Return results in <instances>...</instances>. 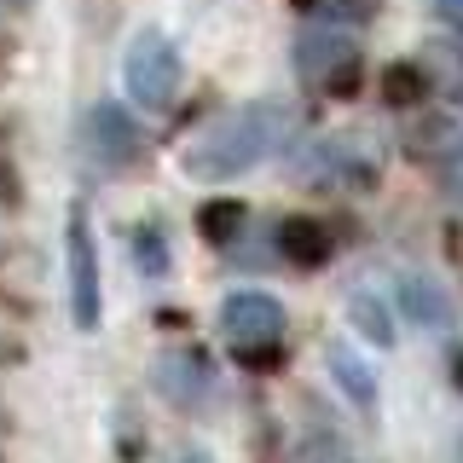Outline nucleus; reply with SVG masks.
Here are the masks:
<instances>
[{
    "label": "nucleus",
    "mask_w": 463,
    "mask_h": 463,
    "mask_svg": "<svg viewBox=\"0 0 463 463\" xmlns=\"http://www.w3.org/2000/svg\"><path fill=\"white\" fill-rule=\"evenodd\" d=\"M325 226H313V221H289L284 226V255L289 260H301V267H318L325 260Z\"/></svg>",
    "instance_id": "7ed1b4c3"
},
{
    "label": "nucleus",
    "mask_w": 463,
    "mask_h": 463,
    "mask_svg": "<svg viewBox=\"0 0 463 463\" xmlns=\"http://www.w3.org/2000/svg\"><path fill=\"white\" fill-rule=\"evenodd\" d=\"M376 87H383V105H400V110H411V105L429 99V76L417 64H388Z\"/></svg>",
    "instance_id": "f03ea898"
},
{
    "label": "nucleus",
    "mask_w": 463,
    "mask_h": 463,
    "mask_svg": "<svg viewBox=\"0 0 463 463\" xmlns=\"http://www.w3.org/2000/svg\"><path fill=\"white\" fill-rule=\"evenodd\" d=\"M203 232H209V243H232L243 232V203H232V197H221V203H209L203 209V221H197Z\"/></svg>",
    "instance_id": "20e7f679"
},
{
    "label": "nucleus",
    "mask_w": 463,
    "mask_h": 463,
    "mask_svg": "<svg viewBox=\"0 0 463 463\" xmlns=\"http://www.w3.org/2000/svg\"><path fill=\"white\" fill-rule=\"evenodd\" d=\"M226 325L238 330V342H272L279 336V307L272 301H260V296H243V301H232L226 307Z\"/></svg>",
    "instance_id": "f257e3e1"
},
{
    "label": "nucleus",
    "mask_w": 463,
    "mask_h": 463,
    "mask_svg": "<svg viewBox=\"0 0 463 463\" xmlns=\"http://www.w3.org/2000/svg\"><path fill=\"white\" fill-rule=\"evenodd\" d=\"M452 18H458V24H463V0H458V12H452Z\"/></svg>",
    "instance_id": "39448f33"
}]
</instances>
